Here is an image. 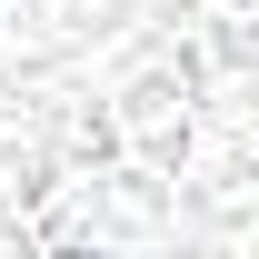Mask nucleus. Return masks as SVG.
Segmentation results:
<instances>
[{
  "label": "nucleus",
  "mask_w": 259,
  "mask_h": 259,
  "mask_svg": "<svg viewBox=\"0 0 259 259\" xmlns=\"http://www.w3.org/2000/svg\"><path fill=\"white\" fill-rule=\"evenodd\" d=\"M259 249V0H0V259Z\"/></svg>",
  "instance_id": "nucleus-1"
}]
</instances>
